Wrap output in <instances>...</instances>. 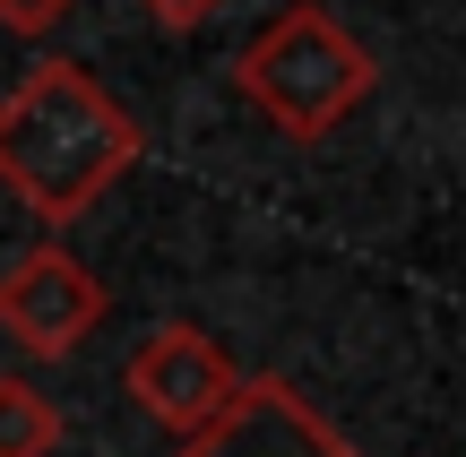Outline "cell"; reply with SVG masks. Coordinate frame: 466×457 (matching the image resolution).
<instances>
[{"instance_id":"6da1fadb","label":"cell","mask_w":466,"mask_h":457,"mask_svg":"<svg viewBox=\"0 0 466 457\" xmlns=\"http://www.w3.org/2000/svg\"><path fill=\"white\" fill-rule=\"evenodd\" d=\"M147 155V130L113 104V86L86 61H44L0 95V190L44 224H69Z\"/></svg>"},{"instance_id":"7a4b0ae2","label":"cell","mask_w":466,"mask_h":457,"mask_svg":"<svg viewBox=\"0 0 466 457\" xmlns=\"http://www.w3.org/2000/svg\"><path fill=\"white\" fill-rule=\"evenodd\" d=\"M371 86H380L371 44H363L337 9H319V0L277 9L242 52H233V95H242L268 130L302 138V147L337 138V130L371 104Z\"/></svg>"},{"instance_id":"3957f363","label":"cell","mask_w":466,"mask_h":457,"mask_svg":"<svg viewBox=\"0 0 466 457\" xmlns=\"http://www.w3.org/2000/svg\"><path fill=\"white\" fill-rule=\"evenodd\" d=\"M130 397H138V414L147 423H165L173 441H199V432H217L233 406H242V389L250 380L233 372V354L208 328H190V320H165V328H147V337L130 345Z\"/></svg>"},{"instance_id":"277c9868","label":"cell","mask_w":466,"mask_h":457,"mask_svg":"<svg viewBox=\"0 0 466 457\" xmlns=\"http://www.w3.org/2000/svg\"><path fill=\"white\" fill-rule=\"evenodd\" d=\"M104 311L113 303H104L96 268H86L78 251H61V242H35L26 259L0 268V337H9L17 354H35V363L78 354Z\"/></svg>"},{"instance_id":"5b68a950","label":"cell","mask_w":466,"mask_h":457,"mask_svg":"<svg viewBox=\"0 0 466 457\" xmlns=\"http://www.w3.org/2000/svg\"><path fill=\"white\" fill-rule=\"evenodd\" d=\"M173 457H363V449H354L337 423H319L294 380H250L242 406H233L217 432L182 441Z\"/></svg>"},{"instance_id":"8992f818","label":"cell","mask_w":466,"mask_h":457,"mask_svg":"<svg viewBox=\"0 0 466 457\" xmlns=\"http://www.w3.org/2000/svg\"><path fill=\"white\" fill-rule=\"evenodd\" d=\"M61 449V406L35 380H0V457H52Z\"/></svg>"},{"instance_id":"52a82bcc","label":"cell","mask_w":466,"mask_h":457,"mask_svg":"<svg viewBox=\"0 0 466 457\" xmlns=\"http://www.w3.org/2000/svg\"><path fill=\"white\" fill-rule=\"evenodd\" d=\"M69 9H78V0H0V26L9 35H52Z\"/></svg>"},{"instance_id":"ba28073f","label":"cell","mask_w":466,"mask_h":457,"mask_svg":"<svg viewBox=\"0 0 466 457\" xmlns=\"http://www.w3.org/2000/svg\"><path fill=\"white\" fill-rule=\"evenodd\" d=\"M138 9H147L165 35H190V26H208V17H217L225 0H138Z\"/></svg>"}]
</instances>
